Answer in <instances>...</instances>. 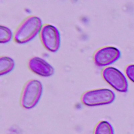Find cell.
Instances as JSON below:
<instances>
[{
    "instance_id": "6da1fadb",
    "label": "cell",
    "mask_w": 134,
    "mask_h": 134,
    "mask_svg": "<svg viewBox=\"0 0 134 134\" xmlns=\"http://www.w3.org/2000/svg\"><path fill=\"white\" fill-rule=\"evenodd\" d=\"M42 21L37 16H29L25 19L15 31L14 40L18 43H25L32 40L41 31Z\"/></svg>"
},
{
    "instance_id": "7a4b0ae2",
    "label": "cell",
    "mask_w": 134,
    "mask_h": 134,
    "mask_svg": "<svg viewBox=\"0 0 134 134\" xmlns=\"http://www.w3.org/2000/svg\"><path fill=\"white\" fill-rule=\"evenodd\" d=\"M42 92L41 83L37 80L28 81L23 88L21 104L22 106L26 109L34 107L40 99Z\"/></svg>"
},
{
    "instance_id": "3957f363",
    "label": "cell",
    "mask_w": 134,
    "mask_h": 134,
    "mask_svg": "<svg viewBox=\"0 0 134 134\" xmlns=\"http://www.w3.org/2000/svg\"><path fill=\"white\" fill-rule=\"evenodd\" d=\"M115 98L114 93L107 88L88 91L82 96L81 100L86 106H95L111 103Z\"/></svg>"
},
{
    "instance_id": "277c9868",
    "label": "cell",
    "mask_w": 134,
    "mask_h": 134,
    "mask_svg": "<svg viewBox=\"0 0 134 134\" xmlns=\"http://www.w3.org/2000/svg\"><path fill=\"white\" fill-rule=\"evenodd\" d=\"M41 42L44 47L51 52H56L60 45V36L58 29L53 25L42 26L40 32Z\"/></svg>"
},
{
    "instance_id": "5b68a950",
    "label": "cell",
    "mask_w": 134,
    "mask_h": 134,
    "mask_svg": "<svg viewBox=\"0 0 134 134\" xmlns=\"http://www.w3.org/2000/svg\"><path fill=\"white\" fill-rule=\"evenodd\" d=\"M104 79L113 87L120 92L128 90V82L125 75L114 67L105 68L102 71Z\"/></svg>"
},
{
    "instance_id": "8992f818",
    "label": "cell",
    "mask_w": 134,
    "mask_h": 134,
    "mask_svg": "<svg viewBox=\"0 0 134 134\" xmlns=\"http://www.w3.org/2000/svg\"><path fill=\"white\" fill-rule=\"evenodd\" d=\"M120 51L114 47H105L97 50L93 58L95 64L98 66H104L112 64L120 57Z\"/></svg>"
},
{
    "instance_id": "52a82bcc",
    "label": "cell",
    "mask_w": 134,
    "mask_h": 134,
    "mask_svg": "<svg viewBox=\"0 0 134 134\" xmlns=\"http://www.w3.org/2000/svg\"><path fill=\"white\" fill-rule=\"evenodd\" d=\"M28 67L33 72L42 76H50L54 72L53 68L46 61L39 57H34L28 62Z\"/></svg>"
},
{
    "instance_id": "ba28073f",
    "label": "cell",
    "mask_w": 134,
    "mask_h": 134,
    "mask_svg": "<svg viewBox=\"0 0 134 134\" xmlns=\"http://www.w3.org/2000/svg\"><path fill=\"white\" fill-rule=\"evenodd\" d=\"M15 62L14 60L7 57H1L0 58V74L5 75L10 72L14 68Z\"/></svg>"
},
{
    "instance_id": "9c48e42d",
    "label": "cell",
    "mask_w": 134,
    "mask_h": 134,
    "mask_svg": "<svg viewBox=\"0 0 134 134\" xmlns=\"http://www.w3.org/2000/svg\"><path fill=\"white\" fill-rule=\"evenodd\" d=\"M94 134H114L111 124L107 121H101L96 125Z\"/></svg>"
},
{
    "instance_id": "30bf717a",
    "label": "cell",
    "mask_w": 134,
    "mask_h": 134,
    "mask_svg": "<svg viewBox=\"0 0 134 134\" xmlns=\"http://www.w3.org/2000/svg\"><path fill=\"white\" fill-rule=\"evenodd\" d=\"M12 31L7 27L3 26H0V42L6 43L9 42L12 38Z\"/></svg>"
},
{
    "instance_id": "8fae6325",
    "label": "cell",
    "mask_w": 134,
    "mask_h": 134,
    "mask_svg": "<svg viewBox=\"0 0 134 134\" xmlns=\"http://www.w3.org/2000/svg\"><path fill=\"white\" fill-rule=\"evenodd\" d=\"M126 73L129 79L134 82V64L128 65L126 69Z\"/></svg>"
}]
</instances>
